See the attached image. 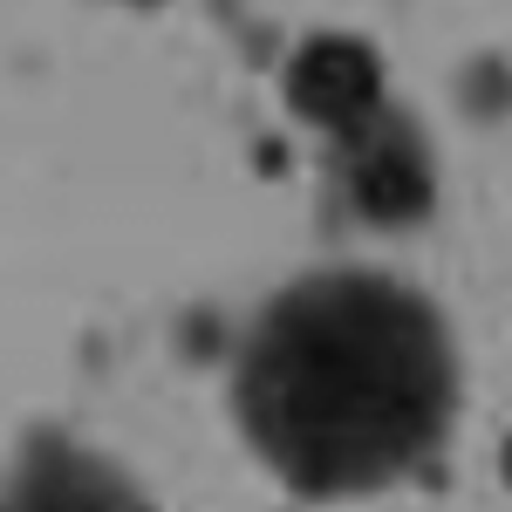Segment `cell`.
<instances>
[{
  "instance_id": "6da1fadb",
  "label": "cell",
  "mask_w": 512,
  "mask_h": 512,
  "mask_svg": "<svg viewBox=\"0 0 512 512\" xmlns=\"http://www.w3.org/2000/svg\"><path fill=\"white\" fill-rule=\"evenodd\" d=\"M233 403L246 444L294 492H376L424 465L451 431V328L417 287L390 274H308L253 321Z\"/></svg>"
},
{
  "instance_id": "7a4b0ae2",
  "label": "cell",
  "mask_w": 512,
  "mask_h": 512,
  "mask_svg": "<svg viewBox=\"0 0 512 512\" xmlns=\"http://www.w3.org/2000/svg\"><path fill=\"white\" fill-rule=\"evenodd\" d=\"M335 171H342V192L369 226H417L437 198V164L424 130L403 117V110H376V117L349 130L335 144Z\"/></svg>"
},
{
  "instance_id": "3957f363",
  "label": "cell",
  "mask_w": 512,
  "mask_h": 512,
  "mask_svg": "<svg viewBox=\"0 0 512 512\" xmlns=\"http://www.w3.org/2000/svg\"><path fill=\"white\" fill-rule=\"evenodd\" d=\"M0 512H151V499L89 444L35 437L0 485Z\"/></svg>"
},
{
  "instance_id": "277c9868",
  "label": "cell",
  "mask_w": 512,
  "mask_h": 512,
  "mask_svg": "<svg viewBox=\"0 0 512 512\" xmlns=\"http://www.w3.org/2000/svg\"><path fill=\"white\" fill-rule=\"evenodd\" d=\"M287 103H294V117H308L315 130H328L335 144L362 130V123L376 117L390 96H383V62H376V48L355 35H315L294 48V62H287Z\"/></svg>"
},
{
  "instance_id": "5b68a950",
  "label": "cell",
  "mask_w": 512,
  "mask_h": 512,
  "mask_svg": "<svg viewBox=\"0 0 512 512\" xmlns=\"http://www.w3.org/2000/svg\"><path fill=\"white\" fill-rule=\"evenodd\" d=\"M506 485H512V437H506Z\"/></svg>"
},
{
  "instance_id": "8992f818",
  "label": "cell",
  "mask_w": 512,
  "mask_h": 512,
  "mask_svg": "<svg viewBox=\"0 0 512 512\" xmlns=\"http://www.w3.org/2000/svg\"><path fill=\"white\" fill-rule=\"evenodd\" d=\"M137 7H158V0H137Z\"/></svg>"
}]
</instances>
